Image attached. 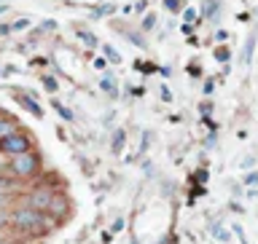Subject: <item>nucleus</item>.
<instances>
[{
  "mask_svg": "<svg viewBox=\"0 0 258 244\" xmlns=\"http://www.w3.org/2000/svg\"><path fill=\"white\" fill-rule=\"evenodd\" d=\"M51 199H54V193H51V191L38 188V191H32L30 196H27V207L40 209V212H48V207H51Z\"/></svg>",
  "mask_w": 258,
  "mask_h": 244,
  "instance_id": "nucleus-4",
  "label": "nucleus"
},
{
  "mask_svg": "<svg viewBox=\"0 0 258 244\" xmlns=\"http://www.w3.org/2000/svg\"><path fill=\"white\" fill-rule=\"evenodd\" d=\"M215 38H218V40H226V38H229V32H226V30H218Z\"/></svg>",
  "mask_w": 258,
  "mask_h": 244,
  "instance_id": "nucleus-31",
  "label": "nucleus"
},
{
  "mask_svg": "<svg viewBox=\"0 0 258 244\" xmlns=\"http://www.w3.org/2000/svg\"><path fill=\"white\" fill-rule=\"evenodd\" d=\"M215 59H218V62H229V59H231V51H229L226 46H218V48H215Z\"/></svg>",
  "mask_w": 258,
  "mask_h": 244,
  "instance_id": "nucleus-16",
  "label": "nucleus"
},
{
  "mask_svg": "<svg viewBox=\"0 0 258 244\" xmlns=\"http://www.w3.org/2000/svg\"><path fill=\"white\" fill-rule=\"evenodd\" d=\"M153 27H156V14H148V16L143 19V30H145V32H151Z\"/></svg>",
  "mask_w": 258,
  "mask_h": 244,
  "instance_id": "nucleus-19",
  "label": "nucleus"
},
{
  "mask_svg": "<svg viewBox=\"0 0 258 244\" xmlns=\"http://www.w3.org/2000/svg\"><path fill=\"white\" fill-rule=\"evenodd\" d=\"M253 48H255V32H250L247 40H245V54H242V62L245 64L253 62Z\"/></svg>",
  "mask_w": 258,
  "mask_h": 244,
  "instance_id": "nucleus-9",
  "label": "nucleus"
},
{
  "mask_svg": "<svg viewBox=\"0 0 258 244\" xmlns=\"http://www.w3.org/2000/svg\"><path fill=\"white\" fill-rule=\"evenodd\" d=\"M0 75H3V72H0Z\"/></svg>",
  "mask_w": 258,
  "mask_h": 244,
  "instance_id": "nucleus-38",
  "label": "nucleus"
},
{
  "mask_svg": "<svg viewBox=\"0 0 258 244\" xmlns=\"http://www.w3.org/2000/svg\"><path fill=\"white\" fill-rule=\"evenodd\" d=\"M199 110H202V113H205V116H207V113L213 110V105H210V102H202V105H199Z\"/></svg>",
  "mask_w": 258,
  "mask_h": 244,
  "instance_id": "nucleus-28",
  "label": "nucleus"
},
{
  "mask_svg": "<svg viewBox=\"0 0 258 244\" xmlns=\"http://www.w3.org/2000/svg\"><path fill=\"white\" fill-rule=\"evenodd\" d=\"M164 6L169 11H180V0H164Z\"/></svg>",
  "mask_w": 258,
  "mask_h": 244,
  "instance_id": "nucleus-23",
  "label": "nucleus"
},
{
  "mask_svg": "<svg viewBox=\"0 0 258 244\" xmlns=\"http://www.w3.org/2000/svg\"><path fill=\"white\" fill-rule=\"evenodd\" d=\"M0 201H3V196H0Z\"/></svg>",
  "mask_w": 258,
  "mask_h": 244,
  "instance_id": "nucleus-37",
  "label": "nucleus"
},
{
  "mask_svg": "<svg viewBox=\"0 0 258 244\" xmlns=\"http://www.w3.org/2000/svg\"><path fill=\"white\" fill-rule=\"evenodd\" d=\"M183 19H185V22H194V19H197V11H194V8H185V11H183Z\"/></svg>",
  "mask_w": 258,
  "mask_h": 244,
  "instance_id": "nucleus-24",
  "label": "nucleus"
},
{
  "mask_svg": "<svg viewBox=\"0 0 258 244\" xmlns=\"http://www.w3.org/2000/svg\"><path fill=\"white\" fill-rule=\"evenodd\" d=\"M48 212H51L54 217H62L64 212H68V199H64V196H54V199H51V207H48Z\"/></svg>",
  "mask_w": 258,
  "mask_h": 244,
  "instance_id": "nucleus-7",
  "label": "nucleus"
},
{
  "mask_svg": "<svg viewBox=\"0 0 258 244\" xmlns=\"http://www.w3.org/2000/svg\"><path fill=\"white\" fill-rule=\"evenodd\" d=\"M113 11H116V6H110V3H108V6H97V8H94V16H105V14L110 16Z\"/></svg>",
  "mask_w": 258,
  "mask_h": 244,
  "instance_id": "nucleus-20",
  "label": "nucleus"
},
{
  "mask_svg": "<svg viewBox=\"0 0 258 244\" xmlns=\"http://www.w3.org/2000/svg\"><path fill=\"white\" fill-rule=\"evenodd\" d=\"M245 183H250V185H253V183H258V175H250V177H247Z\"/></svg>",
  "mask_w": 258,
  "mask_h": 244,
  "instance_id": "nucleus-32",
  "label": "nucleus"
},
{
  "mask_svg": "<svg viewBox=\"0 0 258 244\" xmlns=\"http://www.w3.org/2000/svg\"><path fill=\"white\" fill-rule=\"evenodd\" d=\"M6 11H8V6H6V3H0V14H6Z\"/></svg>",
  "mask_w": 258,
  "mask_h": 244,
  "instance_id": "nucleus-33",
  "label": "nucleus"
},
{
  "mask_svg": "<svg viewBox=\"0 0 258 244\" xmlns=\"http://www.w3.org/2000/svg\"><path fill=\"white\" fill-rule=\"evenodd\" d=\"M78 38L84 40V43H86L89 48H94V46H97V38L92 35V32H84V30H78Z\"/></svg>",
  "mask_w": 258,
  "mask_h": 244,
  "instance_id": "nucleus-17",
  "label": "nucleus"
},
{
  "mask_svg": "<svg viewBox=\"0 0 258 244\" xmlns=\"http://www.w3.org/2000/svg\"><path fill=\"white\" fill-rule=\"evenodd\" d=\"M54 30H56V22L54 19H46V22L38 24V32H54Z\"/></svg>",
  "mask_w": 258,
  "mask_h": 244,
  "instance_id": "nucleus-18",
  "label": "nucleus"
},
{
  "mask_svg": "<svg viewBox=\"0 0 258 244\" xmlns=\"http://www.w3.org/2000/svg\"><path fill=\"white\" fill-rule=\"evenodd\" d=\"M11 220L19 225V228H30V231H38L43 228L46 217L40 209H32V207H24V209H16V212L11 215Z\"/></svg>",
  "mask_w": 258,
  "mask_h": 244,
  "instance_id": "nucleus-3",
  "label": "nucleus"
},
{
  "mask_svg": "<svg viewBox=\"0 0 258 244\" xmlns=\"http://www.w3.org/2000/svg\"><path fill=\"white\" fill-rule=\"evenodd\" d=\"M188 75L191 78H199L202 75V67H199V64H188Z\"/></svg>",
  "mask_w": 258,
  "mask_h": 244,
  "instance_id": "nucleus-22",
  "label": "nucleus"
},
{
  "mask_svg": "<svg viewBox=\"0 0 258 244\" xmlns=\"http://www.w3.org/2000/svg\"><path fill=\"white\" fill-rule=\"evenodd\" d=\"M102 54H105V59H110L113 64H121V56L113 46H102Z\"/></svg>",
  "mask_w": 258,
  "mask_h": 244,
  "instance_id": "nucleus-14",
  "label": "nucleus"
},
{
  "mask_svg": "<svg viewBox=\"0 0 258 244\" xmlns=\"http://www.w3.org/2000/svg\"><path fill=\"white\" fill-rule=\"evenodd\" d=\"M54 108H56V113H59V118H64V121H73V118H76V116H73V110L64 108L59 100H54Z\"/></svg>",
  "mask_w": 258,
  "mask_h": 244,
  "instance_id": "nucleus-13",
  "label": "nucleus"
},
{
  "mask_svg": "<svg viewBox=\"0 0 258 244\" xmlns=\"http://www.w3.org/2000/svg\"><path fill=\"white\" fill-rule=\"evenodd\" d=\"M40 167V153L35 150H27V153H19V156L11 158V172L19 175V177H30L35 175Z\"/></svg>",
  "mask_w": 258,
  "mask_h": 244,
  "instance_id": "nucleus-1",
  "label": "nucleus"
},
{
  "mask_svg": "<svg viewBox=\"0 0 258 244\" xmlns=\"http://www.w3.org/2000/svg\"><path fill=\"white\" fill-rule=\"evenodd\" d=\"M213 89H215V84H213V80H205V94H207V97L213 94Z\"/></svg>",
  "mask_w": 258,
  "mask_h": 244,
  "instance_id": "nucleus-26",
  "label": "nucleus"
},
{
  "mask_svg": "<svg viewBox=\"0 0 258 244\" xmlns=\"http://www.w3.org/2000/svg\"><path fill=\"white\" fill-rule=\"evenodd\" d=\"M11 27H14V30H27V27H30V19H19V22H14Z\"/></svg>",
  "mask_w": 258,
  "mask_h": 244,
  "instance_id": "nucleus-21",
  "label": "nucleus"
},
{
  "mask_svg": "<svg viewBox=\"0 0 258 244\" xmlns=\"http://www.w3.org/2000/svg\"><path fill=\"white\" fill-rule=\"evenodd\" d=\"M11 32H14V27H11V24H0V38L11 35Z\"/></svg>",
  "mask_w": 258,
  "mask_h": 244,
  "instance_id": "nucleus-25",
  "label": "nucleus"
},
{
  "mask_svg": "<svg viewBox=\"0 0 258 244\" xmlns=\"http://www.w3.org/2000/svg\"><path fill=\"white\" fill-rule=\"evenodd\" d=\"M0 3H6V0H0Z\"/></svg>",
  "mask_w": 258,
  "mask_h": 244,
  "instance_id": "nucleus-36",
  "label": "nucleus"
},
{
  "mask_svg": "<svg viewBox=\"0 0 258 244\" xmlns=\"http://www.w3.org/2000/svg\"><path fill=\"white\" fill-rule=\"evenodd\" d=\"M14 100L19 102V105H22L24 110H30L32 116H35V118H43V108H40V105L35 102V97H32L30 92H24V94H16Z\"/></svg>",
  "mask_w": 258,
  "mask_h": 244,
  "instance_id": "nucleus-5",
  "label": "nucleus"
},
{
  "mask_svg": "<svg viewBox=\"0 0 258 244\" xmlns=\"http://www.w3.org/2000/svg\"><path fill=\"white\" fill-rule=\"evenodd\" d=\"M161 100H164V102H169V100H172V94H169V89H167V86L161 89Z\"/></svg>",
  "mask_w": 258,
  "mask_h": 244,
  "instance_id": "nucleus-27",
  "label": "nucleus"
},
{
  "mask_svg": "<svg viewBox=\"0 0 258 244\" xmlns=\"http://www.w3.org/2000/svg\"><path fill=\"white\" fill-rule=\"evenodd\" d=\"M94 67L97 70H105V67H108V62H105V59H94Z\"/></svg>",
  "mask_w": 258,
  "mask_h": 244,
  "instance_id": "nucleus-29",
  "label": "nucleus"
},
{
  "mask_svg": "<svg viewBox=\"0 0 258 244\" xmlns=\"http://www.w3.org/2000/svg\"><path fill=\"white\" fill-rule=\"evenodd\" d=\"M0 241H3V233H0Z\"/></svg>",
  "mask_w": 258,
  "mask_h": 244,
  "instance_id": "nucleus-35",
  "label": "nucleus"
},
{
  "mask_svg": "<svg viewBox=\"0 0 258 244\" xmlns=\"http://www.w3.org/2000/svg\"><path fill=\"white\" fill-rule=\"evenodd\" d=\"M202 14H205L207 19H218V16H221V0H205Z\"/></svg>",
  "mask_w": 258,
  "mask_h": 244,
  "instance_id": "nucleus-8",
  "label": "nucleus"
},
{
  "mask_svg": "<svg viewBox=\"0 0 258 244\" xmlns=\"http://www.w3.org/2000/svg\"><path fill=\"white\" fill-rule=\"evenodd\" d=\"M0 244H16V241H0Z\"/></svg>",
  "mask_w": 258,
  "mask_h": 244,
  "instance_id": "nucleus-34",
  "label": "nucleus"
},
{
  "mask_svg": "<svg viewBox=\"0 0 258 244\" xmlns=\"http://www.w3.org/2000/svg\"><path fill=\"white\" fill-rule=\"evenodd\" d=\"M14 132H19V124H16L8 113H0V140L8 137V134H14Z\"/></svg>",
  "mask_w": 258,
  "mask_h": 244,
  "instance_id": "nucleus-6",
  "label": "nucleus"
},
{
  "mask_svg": "<svg viewBox=\"0 0 258 244\" xmlns=\"http://www.w3.org/2000/svg\"><path fill=\"white\" fill-rule=\"evenodd\" d=\"M124 38L129 40V43H135V46L145 48V38H143V35H137V32H124Z\"/></svg>",
  "mask_w": 258,
  "mask_h": 244,
  "instance_id": "nucleus-15",
  "label": "nucleus"
},
{
  "mask_svg": "<svg viewBox=\"0 0 258 244\" xmlns=\"http://www.w3.org/2000/svg\"><path fill=\"white\" fill-rule=\"evenodd\" d=\"M40 84H43V89H46L48 94H56V92H59V80H56L54 75H46V72H43V75H40Z\"/></svg>",
  "mask_w": 258,
  "mask_h": 244,
  "instance_id": "nucleus-11",
  "label": "nucleus"
},
{
  "mask_svg": "<svg viewBox=\"0 0 258 244\" xmlns=\"http://www.w3.org/2000/svg\"><path fill=\"white\" fill-rule=\"evenodd\" d=\"M124 142H126V134H124V132H121V129H118V132H116V134H113V142H110V150H113V153H121V148H124Z\"/></svg>",
  "mask_w": 258,
  "mask_h": 244,
  "instance_id": "nucleus-12",
  "label": "nucleus"
},
{
  "mask_svg": "<svg viewBox=\"0 0 258 244\" xmlns=\"http://www.w3.org/2000/svg\"><path fill=\"white\" fill-rule=\"evenodd\" d=\"M100 89H102V92L108 94V97H118V84H116V80H113L110 75L100 80Z\"/></svg>",
  "mask_w": 258,
  "mask_h": 244,
  "instance_id": "nucleus-10",
  "label": "nucleus"
},
{
  "mask_svg": "<svg viewBox=\"0 0 258 244\" xmlns=\"http://www.w3.org/2000/svg\"><path fill=\"white\" fill-rule=\"evenodd\" d=\"M191 30H194V27H191V22H185V24H183V35H188V38H191Z\"/></svg>",
  "mask_w": 258,
  "mask_h": 244,
  "instance_id": "nucleus-30",
  "label": "nucleus"
},
{
  "mask_svg": "<svg viewBox=\"0 0 258 244\" xmlns=\"http://www.w3.org/2000/svg\"><path fill=\"white\" fill-rule=\"evenodd\" d=\"M27 150H32V142L22 129L0 140V153H6V156H19V153H27Z\"/></svg>",
  "mask_w": 258,
  "mask_h": 244,
  "instance_id": "nucleus-2",
  "label": "nucleus"
}]
</instances>
